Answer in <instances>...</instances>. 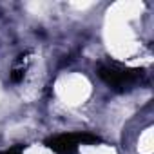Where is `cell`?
I'll list each match as a JSON object with an SVG mask.
<instances>
[{
  "mask_svg": "<svg viewBox=\"0 0 154 154\" xmlns=\"http://www.w3.org/2000/svg\"><path fill=\"white\" fill-rule=\"evenodd\" d=\"M29 62H31V51H26L22 54H18L13 69H11V74H9V78L13 84H18L24 80V76H26V71L29 67Z\"/></svg>",
  "mask_w": 154,
  "mask_h": 154,
  "instance_id": "3",
  "label": "cell"
},
{
  "mask_svg": "<svg viewBox=\"0 0 154 154\" xmlns=\"http://www.w3.org/2000/svg\"><path fill=\"white\" fill-rule=\"evenodd\" d=\"M98 76L111 89L118 93H125L143 78V69H131L116 62H103L98 65Z\"/></svg>",
  "mask_w": 154,
  "mask_h": 154,
  "instance_id": "1",
  "label": "cell"
},
{
  "mask_svg": "<svg viewBox=\"0 0 154 154\" xmlns=\"http://www.w3.org/2000/svg\"><path fill=\"white\" fill-rule=\"evenodd\" d=\"M100 141L102 140L98 136L89 134V132H71V134H60V136L49 138V140H45V145L58 154H74L78 145H82V143L94 145Z\"/></svg>",
  "mask_w": 154,
  "mask_h": 154,
  "instance_id": "2",
  "label": "cell"
},
{
  "mask_svg": "<svg viewBox=\"0 0 154 154\" xmlns=\"http://www.w3.org/2000/svg\"><path fill=\"white\" fill-rule=\"evenodd\" d=\"M26 147H27L26 143H18V145H15V147H9L8 150H2L0 154H22Z\"/></svg>",
  "mask_w": 154,
  "mask_h": 154,
  "instance_id": "4",
  "label": "cell"
}]
</instances>
